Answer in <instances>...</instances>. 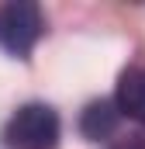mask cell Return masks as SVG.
I'll return each instance as SVG.
<instances>
[{
  "label": "cell",
  "mask_w": 145,
  "mask_h": 149,
  "mask_svg": "<svg viewBox=\"0 0 145 149\" xmlns=\"http://www.w3.org/2000/svg\"><path fill=\"white\" fill-rule=\"evenodd\" d=\"M110 149H145V128L142 132H131L128 139H117Z\"/></svg>",
  "instance_id": "5b68a950"
},
{
  "label": "cell",
  "mask_w": 145,
  "mask_h": 149,
  "mask_svg": "<svg viewBox=\"0 0 145 149\" xmlns=\"http://www.w3.org/2000/svg\"><path fill=\"white\" fill-rule=\"evenodd\" d=\"M3 142L10 149H55L59 146V114L48 104H24L3 125Z\"/></svg>",
  "instance_id": "6da1fadb"
},
{
  "label": "cell",
  "mask_w": 145,
  "mask_h": 149,
  "mask_svg": "<svg viewBox=\"0 0 145 149\" xmlns=\"http://www.w3.org/2000/svg\"><path fill=\"white\" fill-rule=\"evenodd\" d=\"M117 121H121L117 101H93V104H86V111L79 118V132L90 142H100V139H110L117 132Z\"/></svg>",
  "instance_id": "277c9868"
},
{
  "label": "cell",
  "mask_w": 145,
  "mask_h": 149,
  "mask_svg": "<svg viewBox=\"0 0 145 149\" xmlns=\"http://www.w3.org/2000/svg\"><path fill=\"white\" fill-rule=\"evenodd\" d=\"M117 108L124 118H135L145 125V63L138 66H128L121 80H117V94H114Z\"/></svg>",
  "instance_id": "3957f363"
},
{
  "label": "cell",
  "mask_w": 145,
  "mask_h": 149,
  "mask_svg": "<svg viewBox=\"0 0 145 149\" xmlns=\"http://www.w3.org/2000/svg\"><path fill=\"white\" fill-rule=\"evenodd\" d=\"M45 31V17H41V7L31 0H10L0 7V49L17 56V59H28V52L35 49V42Z\"/></svg>",
  "instance_id": "7a4b0ae2"
}]
</instances>
